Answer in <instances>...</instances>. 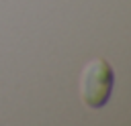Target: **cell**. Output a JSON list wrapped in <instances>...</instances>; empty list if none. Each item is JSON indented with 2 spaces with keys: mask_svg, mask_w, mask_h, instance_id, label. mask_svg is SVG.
I'll return each mask as SVG.
<instances>
[{
  "mask_svg": "<svg viewBox=\"0 0 131 126\" xmlns=\"http://www.w3.org/2000/svg\"><path fill=\"white\" fill-rule=\"evenodd\" d=\"M113 85H115V71L108 65V61L92 59L84 67L80 79L82 102L90 108H102L111 98Z\"/></svg>",
  "mask_w": 131,
  "mask_h": 126,
  "instance_id": "cell-1",
  "label": "cell"
}]
</instances>
